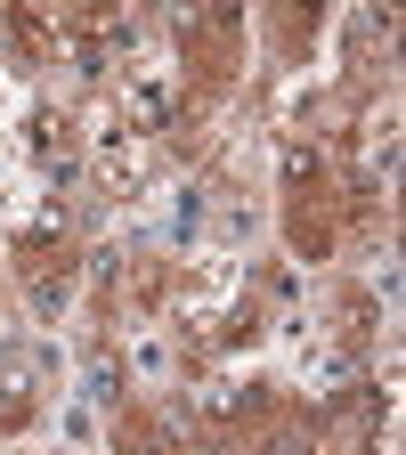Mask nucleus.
<instances>
[{
	"label": "nucleus",
	"instance_id": "obj_1",
	"mask_svg": "<svg viewBox=\"0 0 406 455\" xmlns=\"http://www.w3.org/2000/svg\"><path fill=\"white\" fill-rule=\"evenodd\" d=\"M33 163H41V171H57V180L82 163V139H74L66 114H33Z\"/></svg>",
	"mask_w": 406,
	"mask_h": 455
},
{
	"label": "nucleus",
	"instance_id": "obj_2",
	"mask_svg": "<svg viewBox=\"0 0 406 455\" xmlns=\"http://www.w3.org/2000/svg\"><path fill=\"white\" fill-rule=\"evenodd\" d=\"M9 49L25 66H49L57 57V17H33V9H9Z\"/></svg>",
	"mask_w": 406,
	"mask_h": 455
},
{
	"label": "nucleus",
	"instance_id": "obj_3",
	"mask_svg": "<svg viewBox=\"0 0 406 455\" xmlns=\"http://www.w3.org/2000/svg\"><path fill=\"white\" fill-rule=\"evenodd\" d=\"M171 82H131V98H123V131H163L171 123Z\"/></svg>",
	"mask_w": 406,
	"mask_h": 455
},
{
	"label": "nucleus",
	"instance_id": "obj_4",
	"mask_svg": "<svg viewBox=\"0 0 406 455\" xmlns=\"http://www.w3.org/2000/svg\"><path fill=\"white\" fill-rule=\"evenodd\" d=\"M195 407H203V423H236V415L252 407V390H236V382H219V390H203V398H195Z\"/></svg>",
	"mask_w": 406,
	"mask_h": 455
},
{
	"label": "nucleus",
	"instance_id": "obj_5",
	"mask_svg": "<svg viewBox=\"0 0 406 455\" xmlns=\"http://www.w3.org/2000/svg\"><path fill=\"white\" fill-rule=\"evenodd\" d=\"M317 171H325V155H317L309 139H293V147H284V188H293V196H301V188L317 180Z\"/></svg>",
	"mask_w": 406,
	"mask_h": 455
},
{
	"label": "nucleus",
	"instance_id": "obj_6",
	"mask_svg": "<svg viewBox=\"0 0 406 455\" xmlns=\"http://www.w3.org/2000/svg\"><path fill=\"white\" fill-rule=\"evenodd\" d=\"M17 423H25V390L0 374V431H17Z\"/></svg>",
	"mask_w": 406,
	"mask_h": 455
}]
</instances>
